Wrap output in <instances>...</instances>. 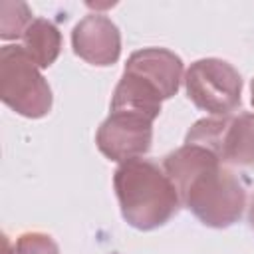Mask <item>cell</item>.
Wrapping results in <instances>:
<instances>
[{
    "label": "cell",
    "instance_id": "obj_12",
    "mask_svg": "<svg viewBox=\"0 0 254 254\" xmlns=\"http://www.w3.org/2000/svg\"><path fill=\"white\" fill-rule=\"evenodd\" d=\"M12 254H60V248L46 232H24L14 242Z\"/></svg>",
    "mask_w": 254,
    "mask_h": 254
},
{
    "label": "cell",
    "instance_id": "obj_4",
    "mask_svg": "<svg viewBox=\"0 0 254 254\" xmlns=\"http://www.w3.org/2000/svg\"><path fill=\"white\" fill-rule=\"evenodd\" d=\"M183 81L189 99L214 117L232 115L242 103V77L224 60L202 58L192 62Z\"/></svg>",
    "mask_w": 254,
    "mask_h": 254
},
{
    "label": "cell",
    "instance_id": "obj_9",
    "mask_svg": "<svg viewBox=\"0 0 254 254\" xmlns=\"http://www.w3.org/2000/svg\"><path fill=\"white\" fill-rule=\"evenodd\" d=\"M163 101L165 97L151 81L123 69V75L111 97V111H131L155 121L161 113Z\"/></svg>",
    "mask_w": 254,
    "mask_h": 254
},
{
    "label": "cell",
    "instance_id": "obj_11",
    "mask_svg": "<svg viewBox=\"0 0 254 254\" xmlns=\"http://www.w3.org/2000/svg\"><path fill=\"white\" fill-rule=\"evenodd\" d=\"M34 22L28 4L24 2H2L0 4V38L18 40L24 36L28 26Z\"/></svg>",
    "mask_w": 254,
    "mask_h": 254
},
{
    "label": "cell",
    "instance_id": "obj_10",
    "mask_svg": "<svg viewBox=\"0 0 254 254\" xmlns=\"http://www.w3.org/2000/svg\"><path fill=\"white\" fill-rule=\"evenodd\" d=\"M22 48L40 69L50 67L62 52V34L58 26L46 18H34L22 36Z\"/></svg>",
    "mask_w": 254,
    "mask_h": 254
},
{
    "label": "cell",
    "instance_id": "obj_3",
    "mask_svg": "<svg viewBox=\"0 0 254 254\" xmlns=\"http://www.w3.org/2000/svg\"><path fill=\"white\" fill-rule=\"evenodd\" d=\"M0 97L28 119H40L52 109V89L40 67L18 44L0 48Z\"/></svg>",
    "mask_w": 254,
    "mask_h": 254
},
{
    "label": "cell",
    "instance_id": "obj_14",
    "mask_svg": "<svg viewBox=\"0 0 254 254\" xmlns=\"http://www.w3.org/2000/svg\"><path fill=\"white\" fill-rule=\"evenodd\" d=\"M250 99H252V105H254V79H252V83H250Z\"/></svg>",
    "mask_w": 254,
    "mask_h": 254
},
{
    "label": "cell",
    "instance_id": "obj_1",
    "mask_svg": "<svg viewBox=\"0 0 254 254\" xmlns=\"http://www.w3.org/2000/svg\"><path fill=\"white\" fill-rule=\"evenodd\" d=\"M183 206L204 226L228 228L246 208V187L214 153L198 145H183L163 159Z\"/></svg>",
    "mask_w": 254,
    "mask_h": 254
},
{
    "label": "cell",
    "instance_id": "obj_8",
    "mask_svg": "<svg viewBox=\"0 0 254 254\" xmlns=\"http://www.w3.org/2000/svg\"><path fill=\"white\" fill-rule=\"evenodd\" d=\"M125 71L137 73L151 81L165 99L173 97L183 81V60L167 48H143L129 56Z\"/></svg>",
    "mask_w": 254,
    "mask_h": 254
},
{
    "label": "cell",
    "instance_id": "obj_2",
    "mask_svg": "<svg viewBox=\"0 0 254 254\" xmlns=\"http://www.w3.org/2000/svg\"><path fill=\"white\" fill-rule=\"evenodd\" d=\"M113 189L125 222L137 230L167 224L183 206L165 169L143 157L119 163L113 173Z\"/></svg>",
    "mask_w": 254,
    "mask_h": 254
},
{
    "label": "cell",
    "instance_id": "obj_5",
    "mask_svg": "<svg viewBox=\"0 0 254 254\" xmlns=\"http://www.w3.org/2000/svg\"><path fill=\"white\" fill-rule=\"evenodd\" d=\"M187 145H198L214 153L224 165H254V113L198 119L185 137Z\"/></svg>",
    "mask_w": 254,
    "mask_h": 254
},
{
    "label": "cell",
    "instance_id": "obj_7",
    "mask_svg": "<svg viewBox=\"0 0 254 254\" xmlns=\"http://www.w3.org/2000/svg\"><path fill=\"white\" fill-rule=\"evenodd\" d=\"M71 48L77 58L91 65H113L121 56L119 28L103 14H87L73 26Z\"/></svg>",
    "mask_w": 254,
    "mask_h": 254
},
{
    "label": "cell",
    "instance_id": "obj_6",
    "mask_svg": "<svg viewBox=\"0 0 254 254\" xmlns=\"http://www.w3.org/2000/svg\"><path fill=\"white\" fill-rule=\"evenodd\" d=\"M95 143L97 149L115 163L139 159L151 149L153 119L131 111H111L99 125Z\"/></svg>",
    "mask_w": 254,
    "mask_h": 254
},
{
    "label": "cell",
    "instance_id": "obj_13",
    "mask_svg": "<svg viewBox=\"0 0 254 254\" xmlns=\"http://www.w3.org/2000/svg\"><path fill=\"white\" fill-rule=\"evenodd\" d=\"M248 222H250V228L254 230V196H252L250 206H248Z\"/></svg>",
    "mask_w": 254,
    "mask_h": 254
}]
</instances>
